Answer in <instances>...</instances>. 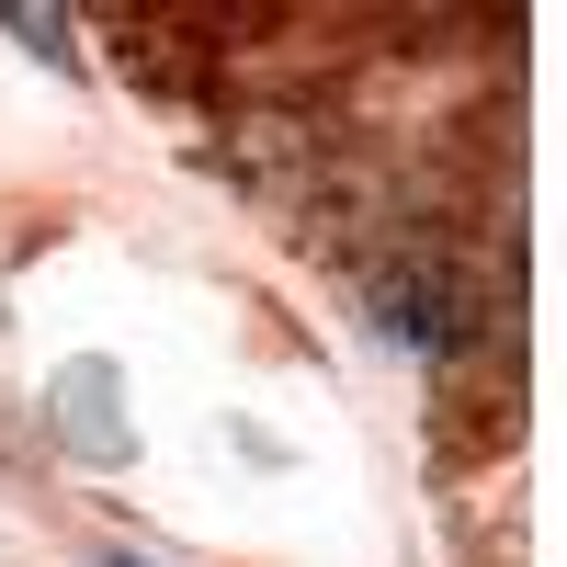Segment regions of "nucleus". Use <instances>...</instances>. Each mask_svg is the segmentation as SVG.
Masks as SVG:
<instances>
[{"label":"nucleus","mask_w":567,"mask_h":567,"mask_svg":"<svg viewBox=\"0 0 567 567\" xmlns=\"http://www.w3.org/2000/svg\"><path fill=\"white\" fill-rule=\"evenodd\" d=\"M103 398H114V374H103V363H69V386H58V432H69L80 454H125V432L103 420Z\"/></svg>","instance_id":"f257e3e1"},{"label":"nucleus","mask_w":567,"mask_h":567,"mask_svg":"<svg viewBox=\"0 0 567 567\" xmlns=\"http://www.w3.org/2000/svg\"><path fill=\"white\" fill-rule=\"evenodd\" d=\"M0 23H12L23 45H45V58H69V12H34V0H12V12H0Z\"/></svg>","instance_id":"f03ea898"},{"label":"nucleus","mask_w":567,"mask_h":567,"mask_svg":"<svg viewBox=\"0 0 567 567\" xmlns=\"http://www.w3.org/2000/svg\"><path fill=\"white\" fill-rule=\"evenodd\" d=\"M114 567H136V556H114Z\"/></svg>","instance_id":"7ed1b4c3"}]
</instances>
